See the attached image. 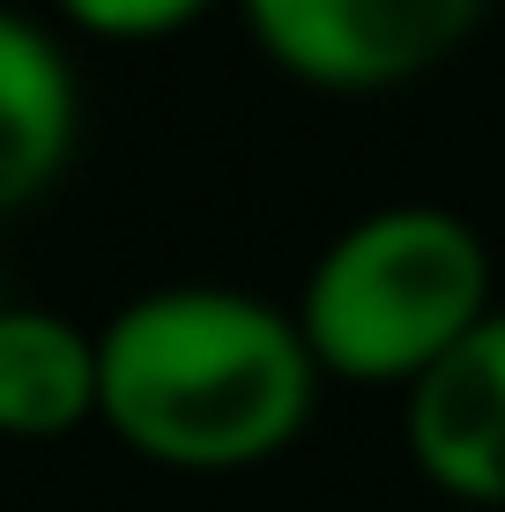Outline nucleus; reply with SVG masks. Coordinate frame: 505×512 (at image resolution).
Returning <instances> with one entry per match:
<instances>
[{
  "instance_id": "nucleus-1",
  "label": "nucleus",
  "mask_w": 505,
  "mask_h": 512,
  "mask_svg": "<svg viewBox=\"0 0 505 512\" xmlns=\"http://www.w3.org/2000/svg\"><path fill=\"white\" fill-rule=\"evenodd\" d=\"M312 386L298 320L246 290H149L97 334V416L156 468H260L305 431Z\"/></svg>"
},
{
  "instance_id": "nucleus-2",
  "label": "nucleus",
  "mask_w": 505,
  "mask_h": 512,
  "mask_svg": "<svg viewBox=\"0 0 505 512\" xmlns=\"http://www.w3.org/2000/svg\"><path fill=\"white\" fill-rule=\"evenodd\" d=\"M491 312V253L454 208H379L320 253L298 334L312 364L357 386H416Z\"/></svg>"
},
{
  "instance_id": "nucleus-3",
  "label": "nucleus",
  "mask_w": 505,
  "mask_h": 512,
  "mask_svg": "<svg viewBox=\"0 0 505 512\" xmlns=\"http://www.w3.org/2000/svg\"><path fill=\"white\" fill-rule=\"evenodd\" d=\"M260 52L312 90H394L476 30L483 0H238Z\"/></svg>"
},
{
  "instance_id": "nucleus-4",
  "label": "nucleus",
  "mask_w": 505,
  "mask_h": 512,
  "mask_svg": "<svg viewBox=\"0 0 505 512\" xmlns=\"http://www.w3.org/2000/svg\"><path fill=\"white\" fill-rule=\"evenodd\" d=\"M409 461L461 505H505V312L476 327L409 386Z\"/></svg>"
},
{
  "instance_id": "nucleus-5",
  "label": "nucleus",
  "mask_w": 505,
  "mask_h": 512,
  "mask_svg": "<svg viewBox=\"0 0 505 512\" xmlns=\"http://www.w3.org/2000/svg\"><path fill=\"white\" fill-rule=\"evenodd\" d=\"M75 149V75L38 23L0 8V216L60 179Z\"/></svg>"
},
{
  "instance_id": "nucleus-6",
  "label": "nucleus",
  "mask_w": 505,
  "mask_h": 512,
  "mask_svg": "<svg viewBox=\"0 0 505 512\" xmlns=\"http://www.w3.org/2000/svg\"><path fill=\"white\" fill-rule=\"evenodd\" d=\"M97 416V334L0 305V438H67Z\"/></svg>"
},
{
  "instance_id": "nucleus-7",
  "label": "nucleus",
  "mask_w": 505,
  "mask_h": 512,
  "mask_svg": "<svg viewBox=\"0 0 505 512\" xmlns=\"http://www.w3.org/2000/svg\"><path fill=\"white\" fill-rule=\"evenodd\" d=\"M216 0H60L67 23H82L90 38H164L208 15Z\"/></svg>"
}]
</instances>
